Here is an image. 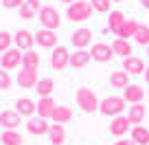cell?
<instances>
[{
  "mask_svg": "<svg viewBox=\"0 0 149 145\" xmlns=\"http://www.w3.org/2000/svg\"><path fill=\"white\" fill-rule=\"evenodd\" d=\"M11 42H13V35H11L9 31H0V53L9 51Z\"/></svg>",
  "mask_w": 149,
  "mask_h": 145,
  "instance_id": "33",
  "label": "cell"
},
{
  "mask_svg": "<svg viewBox=\"0 0 149 145\" xmlns=\"http://www.w3.org/2000/svg\"><path fill=\"white\" fill-rule=\"evenodd\" d=\"M20 114L15 110H5V112H0V125L5 127V130H15L20 125Z\"/></svg>",
  "mask_w": 149,
  "mask_h": 145,
  "instance_id": "14",
  "label": "cell"
},
{
  "mask_svg": "<svg viewBox=\"0 0 149 145\" xmlns=\"http://www.w3.org/2000/svg\"><path fill=\"white\" fill-rule=\"evenodd\" d=\"M40 22L44 24V29L55 31L61 24V15H59V11H57L55 7H42V9H40Z\"/></svg>",
  "mask_w": 149,
  "mask_h": 145,
  "instance_id": "4",
  "label": "cell"
},
{
  "mask_svg": "<svg viewBox=\"0 0 149 145\" xmlns=\"http://www.w3.org/2000/svg\"><path fill=\"white\" fill-rule=\"evenodd\" d=\"M53 110H55L53 97H40V101H37V114H40L42 119H48L53 114Z\"/></svg>",
  "mask_w": 149,
  "mask_h": 145,
  "instance_id": "20",
  "label": "cell"
},
{
  "mask_svg": "<svg viewBox=\"0 0 149 145\" xmlns=\"http://www.w3.org/2000/svg\"><path fill=\"white\" fill-rule=\"evenodd\" d=\"M22 68L37 70V68H40V55H37L35 51H26L22 55Z\"/></svg>",
  "mask_w": 149,
  "mask_h": 145,
  "instance_id": "29",
  "label": "cell"
},
{
  "mask_svg": "<svg viewBox=\"0 0 149 145\" xmlns=\"http://www.w3.org/2000/svg\"><path fill=\"white\" fill-rule=\"evenodd\" d=\"M40 77H37V70H29V68H22L18 75V86L20 88H33L37 86Z\"/></svg>",
  "mask_w": 149,
  "mask_h": 145,
  "instance_id": "13",
  "label": "cell"
},
{
  "mask_svg": "<svg viewBox=\"0 0 149 145\" xmlns=\"http://www.w3.org/2000/svg\"><path fill=\"white\" fill-rule=\"evenodd\" d=\"M59 2H66V5H72L74 0H59Z\"/></svg>",
  "mask_w": 149,
  "mask_h": 145,
  "instance_id": "40",
  "label": "cell"
},
{
  "mask_svg": "<svg viewBox=\"0 0 149 145\" xmlns=\"http://www.w3.org/2000/svg\"><path fill=\"white\" fill-rule=\"evenodd\" d=\"M145 68H147V66H145V62L140 60V57H125V60H123V70H125V73H130V75H140V73H145Z\"/></svg>",
  "mask_w": 149,
  "mask_h": 145,
  "instance_id": "12",
  "label": "cell"
},
{
  "mask_svg": "<svg viewBox=\"0 0 149 145\" xmlns=\"http://www.w3.org/2000/svg\"><path fill=\"white\" fill-rule=\"evenodd\" d=\"M145 114H147V110H145L143 103H132V108L127 110V119H130L132 125H140L145 119Z\"/></svg>",
  "mask_w": 149,
  "mask_h": 145,
  "instance_id": "18",
  "label": "cell"
},
{
  "mask_svg": "<svg viewBox=\"0 0 149 145\" xmlns=\"http://www.w3.org/2000/svg\"><path fill=\"white\" fill-rule=\"evenodd\" d=\"M77 103L84 112H97L99 110V99L90 88H79L77 90Z\"/></svg>",
  "mask_w": 149,
  "mask_h": 145,
  "instance_id": "3",
  "label": "cell"
},
{
  "mask_svg": "<svg viewBox=\"0 0 149 145\" xmlns=\"http://www.w3.org/2000/svg\"><path fill=\"white\" fill-rule=\"evenodd\" d=\"M40 0H24V5L20 7V18L22 20H31L40 13Z\"/></svg>",
  "mask_w": 149,
  "mask_h": 145,
  "instance_id": "16",
  "label": "cell"
},
{
  "mask_svg": "<svg viewBox=\"0 0 149 145\" xmlns=\"http://www.w3.org/2000/svg\"><path fill=\"white\" fill-rule=\"evenodd\" d=\"M145 81H147V84H149V66H147V68H145Z\"/></svg>",
  "mask_w": 149,
  "mask_h": 145,
  "instance_id": "38",
  "label": "cell"
},
{
  "mask_svg": "<svg viewBox=\"0 0 149 145\" xmlns=\"http://www.w3.org/2000/svg\"><path fill=\"white\" fill-rule=\"evenodd\" d=\"M90 60H92V55H90L88 51H74L72 55H70V66H72V68H84Z\"/></svg>",
  "mask_w": 149,
  "mask_h": 145,
  "instance_id": "24",
  "label": "cell"
},
{
  "mask_svg": "<svg viewBox=\"0 0 149 145\" xmlns=\"http://www.w3.org/2000/svg\"><path fill=\"white\" fill-rule=\"evenodd\" d=\"M0 145H2V141H0Z\"/></svg>",
  "mask_w": 149,
  "mask_h": 145,
  "instance_id": "43",
  "label": "cell"
},
{
  "mask_svg": "<svg viewBox=\"0 0 149 145\" xmlns=\"http://www.w3.org/2000/svg\"><path fill=\"white\" fill-rule=\"evenodd\" d=\"M134 42L140 44V46H149V27L147 24H140L138 27V31L134 35Z\"/></svg>",
  "mask_w": 149,
  "mask_h": 145,
  "instance_id": "32",
  "label": "cell"
},
{
  "mask_svg": "<svg viewBox=\"0 0 149 145\" xmlns=\"http://www.w3.org/2000/svg\"><path fill=\"white\" fill-rule=\"evenodd\" d=\"M0 141H2V145H22V134L18 130H5Z\"/></svg>",
  "mask_w": 149,
  "mask_h": 145,
  "instance_id": "30",
  "label": "cell"
},
{
  "mask_svg": "<svg viewBox=\"0 0 149 145\" xmlns=\"http://www.w3.org/2000/svg\"><path fill=\"white\" fill-rule=\"evenodd\" d=\"M70 42L77 51H84L88 44H92V31L90 29H77V31L70 35Z\"/></svg>",
  "mask_w": 149,
  "mask_h": 145,
  "instance_id": "5",
  "label": "cell"
},
{
  "mask_svg": "<svg viewBox=\"0 0 149 145\" xmlns=\"http://www.w3.org/2000/svg\"><path fill=\"white\" fill-rule=\"evenodd\" d=\"M138 27H140V24L136 22V20H125V24L121 27V31H118L116 35H118V38H123V40H130V38H134V35H136Z\"/></svg>",
  "mask_w": 149,
  "mask_h": 145,
  "instance_id": "26",
  "label": "cell"
},
{
  "mask_svg": "<svg viewBox=\"0 0 149 145\" xmlns=\"http://www.w3.org/2000/svg\"><path fill=\"white\" fill-rule=\"evenodd\" d=\"M35 44H40L42 48H53L57 44V33L51 29H42L35 33Z\"/></svg>",
  "mask_w": 149,
  "mask_h": 145,
  "instance_id": "10",
  "label": "cell"
},
{
  "mask_svg": "<svg viewBox=\"0 0 149 145\" xmlns=\"http://www.w3.org/2000/svg\"><path fill=\"white\" fill-rule=\"evenodd\" d=\"M123 24H125V15H123L121 11H112L110 20H107V29H110L112 33H118Z\"/></svg>",
  "mask_w": 149,
  "mask_h": 145,
  "instance_id": "28",
  "label": "cell"
},
{
  "mask_svg": "<svg viewBox=\"0 0 149 145\" xmlns=\"http://www.w3.org/2000/svg\"><path fill=\"white\" fill-rule=\"evenodd\" d=\"M48 136H51V143L53 145H61L66 141V130L61 123H53L51 130H48Z\"/></svg>",
  "mask_w": 149,
  "mask_h": 145,
  "instance_id": "23",
  "label": "cell"
},
{
  "mask_svg": "<svg viewBox=\"0 0 149 145\" xmlns=\"http://www.w3.org/2000/svg\"><path fill=\"white\" fill-rule=\"evenodd\" d=\"M68 64H70V53H68V48L57 46L55 51H53V55H51V66H53L55 70H64Z\"/></svg>",
  "mask_w": 149,
  "mask_h": 145,
  "instance_id": "7",
  "label": "cell"
},
{
  "mask_svg": "<svg viewBox=\"0 0 149 145\" xmlns=\"http://www.w3.org/2000/svg\"><path fill=\"white\" fill-rule=\"evenodd\" d=\"M110 2H112V0H90L92 9L99 11V13H105V11L110 9Z\"/></svg>",
  "mask_w": 149,
  "mask_h": 145,
  "instance_id": "34",
  "label": "cell"
},
{
  "mask_svg": "<svg viewBox=\"0 0 149 145\" xmlns=\"http://www.w3.org/2000/svg\"><path fill=\"white\" fill-rule=\"evenodd\" d=\"M2 5H5L7 9H20V7L24 5V0H2Z\"/></svg>",
  "mask_w": 149,
  "mask_h": 145,
  "instance_id": "36",
  "label": "cell"
},
{
  "mask_svg": "<svg viewBox=\"0 0 149 145\" xmlns=\"http://www.w3.org/2000/svg\"><path fill=\"white\" fill-rule=\"evenodd\" d=\"M123 110H125V99L116 97V95H110L99 103V112L105 114V117H118Z\"/></svg>",
  "mask_w": 149,
  "mask_h": 145,
  "instance_id": "2",
  "label": "cell"
},
{
  "mask_svg": "<svg viewBox=\"0 0 149 145\" xmlns=\"http://www.w3.org/2000/svg\"><path fill=\"white\" fill-rule=\"evenodd\" d=\"M35 88H37V95H42V97H51L53 88H55V81H53L51 77H44V79L37 81Z\"/></svg>",
  "mask_w": 149,
  "mask_h": 145,
  "instance_id": "31",
  "label": "cell"
},
{
  "mask_svg": "<svg viewBox=\"0 0 149 145\" xmlns=\"http://www.w3.org/2000/svg\"><path fill=\"white\" fill-rule=\"evenodd\" d=\"M114 145H136V143H134L132 139H130V141H127V139H118V141H116Z\"/></svg>",
  "mask_w": 149,
  "mask_h": 145,
  "instance_id": "37",
  "label": "cell"
},
{
  "mask_svg": "<svg viewBox=\"0 0 149 145\" xmlns=\"http://www.w3.org/2000/svg\"><path fill=\"white\" fill-rule=\"evenodd\" d=\"M2 68L9 70V68H15V66L22 64V51L20 48H9V51L2 53Z\"/></svg>",
  "mask_w": 149,
  "mask_h": 145,
  "instance_id": "8",
  "label": "cell"
},
{
  "mask_svg": "<svg viewBox=\"0 0 149 145\" xmlns=\"http://www.w3.org/2000/svg\"><path fill=\"white\" fill-rule=\"evenodd\" d=\"M123 99H125L127 103H140L145 99V88H143V86H136V84H130L125 88Z\"/></svg>",
  "mask_w": 149,
  "mask_h": 145,
  "instance_id": "15",
  "label": "cell"
},
{
  "mask_svg": "<svg viewBox=\"0 0 149 145\" xmlns=\"http://www.w3.org/2000/svg\"><path fill=\"white\" fill-rule=\"evenodd\" d=\"M13 42H15V48H20V51H33V44H35V35L29 31H24V29H20L18 33L13 35Z\"/></svg>",
  "mask_w": 149,
  "mask_h": 145,
  "instance_id": "6",
  "label": "cell"
},
{
  "mask_svg": "<svg viewBox=\"0 0 149 145\" xmlns=\"http://www.w3.org/2000/svg\"><path fill=\"white\" fill-rule=\"evenodd\" d=\"M130 73H125V70H116V73H112L110 75V84L114 86V88H123L125 90L127 86H130Z\"/></svg>",
  "mask_w": 149,
  "mask_h": 145,
  "instance_id": "25",
  "label": "cell"
},
{
  "mask_svg": "<svg viewBox=\"0 0 149 145\" xmlns=\"http://www.w3.org/2000/svg\"><path fill=\"white\" fill-rule=\"evenodd\" d=\"M92 5L86 2V0H74L72 5L66 9V15H68L70 22H86V20L92 15Z\"/></svg>",
  "mask_w": 149,
  "mask_h": 145,
  "instance_id": "1",
  "label": "cell"
},
{
  "mask_svg": "<svg viewBox=\"0 0 149 145\" xmlns=\"http://www.w3.org/2000/svg\"><path fill=\"white\" fill-rule=\"evenodd\" d=\"M51 119H53L55 123H66V121H70V119H72V112H70V108H66V106H55Z\"/></svg>",
  "mask_w": 149,
  "mask_h": 145,
  "instance_id": "27",
  "label": "cell"
},
{
  "mask_svg": "<svg viewBox=\"0 0 149 145\" xmlns=\"http://www.w3.org/2000/svg\"><path fill=\"white\" fill-rule=\"evenodd\" d=\"M147 53H149V46H147Z\"/></svg>",
  "mask_w": 149,
  "mask_h": 145,
  "instance_id": "42",
  "label": "cell"
},
{
  "mask_svg": "<svg viewBox=\"0 0 149 145\" xmlns=\"http://www.w3.org/2000/svg\"><path fill=\"white\" fill-rule=\"evenodd\" d=\"M11 86V77L5 68H0V90H7Z\"/></svg>",
  "mask_w": 149,
  "mask_h": 145,
  "instance_id": "35",
  "label": "cell"
},
{
  "mask_svg": "<svg viewBox=\"0 0 149 145\" xmlns=\"http://www.w3.org/2000/svg\"><path fill=\"white\" fill-rule=\"evenodd\" d=\"M130 132H132V141H134L136 145H149V127L134 125Z\"/></svg>",
  "mask_w": 149,
  "mask_h": 145,
  "instance_id": "22",
  "label": "cell"
},
{
  "mask_svg": "<svg viewBox=\"0 0 149 145\" xmlns=\"http://www.w3.org/2000/svg\"><path fill=\"white\" fill-rule=\"evenodd\" d=\"M140 5H143L145 9H149V0H140Z\"/></svg>",
  "mask_w": 149,
  "mask_h": 145,
  "instance_id": "39",
  "label": "cell"
},
{
  "mask_svg": "<svg viewBox=\"0 0 149 145\" xmlns=\"http://www.w3.org/2000/svg\"><path fill=\"white\" fill-rule=\"evenodd\" d=\"M112 2H121V0H112Z\"/></svg>",
  "mask_w": 149,
  "mask_h": 145,
  "instance_id": "41",
  "label": "cell"
},
{
  "mask_svg": "<svg viewBox=\"0 0 149 145\" xmlns=\"http://www.w3.org/2000/svg\"><path fill=\"white\" fill-rule=\"evenodd\" d=\"M15 112H18V114H24V117H31L33 112H37V103H33L31 99L22 97V99H18V101H15Z\"/></svg>",
  "mask_w": 149,
  "mask_h": 145,
  "instance_id": "19",
  "label": "cell"
},
{
  "mask_svg": "<svg viewBox=\"0 0 149 145\" xmlns=\"http://www.w3.org/2000/svg\"><path fill=\"white\" fill-rule=\"evenodd\" d=\"M112 51H114V55H121L125 60V57H132V44L123 38H116L112 42Z\"/></svg>",
  "mask_w": 149,
  "mask_h": 145,
  "instance_id": "21",
  "label": "cell"
},
{
  "mask_svg": "<svg viewBox=\"0 0 149 145\" xmlns=\"http://www.w3.org/2000/svg\"><path fill=\"white\" fill-rule=\"evenodd\" d=\"M127 130H132V123H130V119H127V117H121V114H118V117H114V121L110 123V132L114 136H118V139L125 136Z\"/></svg>",
  "mask_w": 149,
  "mask_h": 145,
  "instance_id": "11",
  "label": "cell"
},
{
  "mask_svg": "<svg viewBox=\"0 0 149 145\" xmlns=\"http://www.w3.org/2000/svg\"><path fill=\"white\" fill-rule=\"evenodd\" d=\"M26 130L31 132V134L40 136V134H46V132L51 130V125L46 123V119L37 117V119H29V123H26Z\"/></svg>",
  "mask_w": 149,
  "mask_h": 145,
  "instance_id": "17",
  "label": "cell"
},
{
  "mask_svg": "<svg viewBox=\"0 0 149 145\" xmlns=\"http://www.w3.org/2000/svg\"><path fill=\"white\" fill-rule=\"evenodd\" d=\"M90 55H92V60H97V62H110L112 57H114V51H112L110 44L97 42L92 46V51H90Z\"/></svg>",
  "mask_w": 149,
  "mask_h": 145,
  "instance_id": "9",
  "label": "cell"
},
{
  "mask_svg": "<svg viewBox=\"0 0 149 145\" xmlns=\"http://www.w3.org/2000/svg\"><path fill=\"white\" fill-rule=\"evenodd\" d=\"M147 95H149V92H147Z\"/></svg>",
  "mask_w": 149,
  "mask_h": 145,
  "instance_id": "44",
  "label": "cell"
}]
</instances>
